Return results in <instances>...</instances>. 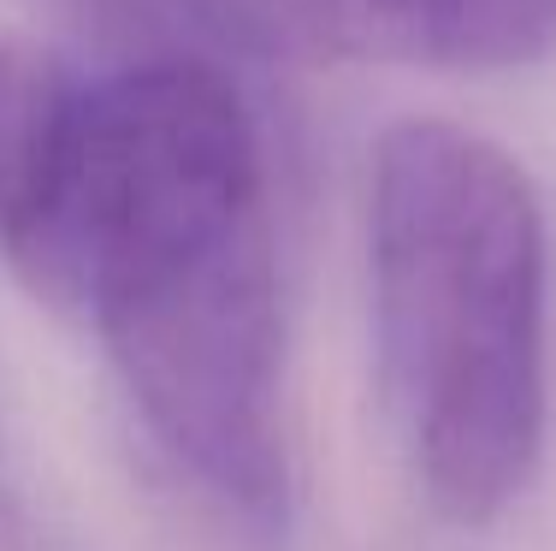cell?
<instances>
[{
	"label": "cell",
	"mask_w": 556,
	"mask_h": 551,
	"mask_svg": "<svg viewBox=\"0 0 556 551\" xmlns=\"http://www.w3.org/2000/svg\"><path fill=\"white\" fill-rule=\"evenodd\" d=\"M338 30H362L427 65L515 72L556 48V0H332Z\"/></svg>",
	"instance_id": "4"
},
{
	"label": "cell",
	"mask_w": 556,
	"mask_h": 551,
	"mask_svg": "<svg viewBox=\"0 0 556 551\" xmlns=\"http://www.w3.org/2000/svg\"><path fill=\"white\" fill-rule=\"evenodd\" d=\"M60 309L101 338L154 451L225 522L285 528L267 154L243 89L207 54L154 48L89 84Z\"/></svg>",
	"instance_id": "1"
},
{
	"label": "cell",
	"mask_w": 556,
	"mask_h": 551,
	"mask_svg": "<svg viewBox=\"0 0 556 551\" xmlns=\"http://www.w3.org/2000/svg\"><path fill=\"white\" fill-rule=\"evenodd\" d=\"M379 391L427 510L492 528L551 427V231L527 166L450 120H396L367 166Z\"/></svg>",
	"instance_id": "2"
},
{
	"label": "cell",
	"mask_w": 556,
	"mask_h": 551,
	"mask_svg": "<svg viewBox=\"0 0 556 551\" xmlns=\"http://www.w3.org/2000/svg\"><path fill=\"white\" fill-rule=\"evenodd\" d=\"M89 84L30 42H0V255L60 309L72 238L77 166H84Z\"/></svg>",
	"instance_id": "3"
}]
</instances>
